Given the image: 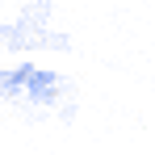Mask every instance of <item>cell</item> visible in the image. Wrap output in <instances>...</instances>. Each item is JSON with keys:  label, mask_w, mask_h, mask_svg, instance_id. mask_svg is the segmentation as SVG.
<instances>
[{"label": "cell", "mask_w": 155, "mask_h": 155, "mask_svg": "<svg viewBox=\"0 0 155 155\" xmlns=\"http://www.w3.org/2000/svg\"><path fill=\"white\" fill-rule=\"evenodd\" d=\"M0 101L13 105L21 117L29 122H42V117H59V122H71L76 113V84L42 63H4L0 67Z\"/></svg>", "instance_id": "cell-1"}, {"label": "cell", "mask_w": 155, "mask_h": 155, "mask_svg": "<svg viewBox=\"0 0 155 155\" xmlns=\"http://www.w3.org/2000/svg\"><path fill=\"white\" fill-rule=\"evenodd\" d=\"M0 51L8 54H38V51H71V38L54 29V4L29 0L13 21H0Z\"/></svg>", "instance_id": "cell-2"}]
</instances>
